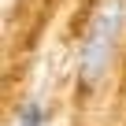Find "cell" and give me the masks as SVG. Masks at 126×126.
Listing matches in <instances>:
<instances>
[{
  "label": "cell",
  "mask_w": 126,
  "mask_h": 126,
  "mask_svg": "<svg viewBox=\"0 0 126 126\" xmlns=\"http://www.w3.org/2000/svg\"><path fill=\"white\" fill-rule=\"evenodd\" d=\"M122 30H126V0H108V4L93 15L89 33H85L82 52H78L82 85H96L108 74L111 59H115V48L122 41Z\"/></svg>",
  "instance_id": "cell-1"
},
{
  "label": "cell",
  "mask_w": 126,
  "mask_h": 126,
  "mask_svg": "<svg viewBox=\"0 0 126 126\" xmlns=\"http://www.w3.org/2000/svg\"><path fill=\"white\" fill-rule=\"evenodd\" d=\"M19 126H45V104L33 96L26 108H22V115H19Z\"/></svg>",
  "instance_id": "cell-2"
}]
</instances>
